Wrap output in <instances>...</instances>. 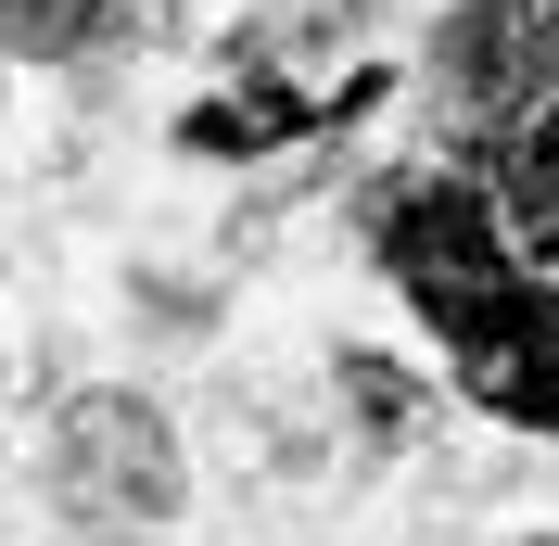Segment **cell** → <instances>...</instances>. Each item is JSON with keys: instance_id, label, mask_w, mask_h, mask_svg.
Returning <instances> with one entry per match:
<instances>
[{"instance_id": "6da1fadb", "label": "cell", "mask_w": 559, "mask_h": 546, "mask_svg": "<svg viewBox=\"0 0 559 546\" xmlns=\"http://www.w3.org/2000/svg\"><path fill=\"white\" fill-rule=\"evenodd\" d=\"M38 483H51V509H64V534L90 546H140L166 534L178 496H191V471H178V432L153 394H64V419H51V444H38Z\"/></svg>"}, {"instance_id": "7a4b0ae2", "label": "cell", "mask_w": 559, "mask_h": 546, "mask_svg": "<svg viewBox=\"0 0 559 546\" xmlns=\"http://www.w3.org/2000/svg\"><path fill=\"white\" fill-rule=\"evenodd\" d=\"M369 254L394 268V293H407L419 318H457L484 306L496 280H522V254H509V229H496L484 178H382L369 191Z\"/></svg>"}, {"instance_id": "3957f363", "label": "cell", "mask_w": 559, "mask_h": 546, "mask_svg": "<svg viewBox=\"0 0 559 546\" xmlns=\"http://www.w3.org/2000/svg\"><path fill=\"white\" fill-rule=\"evenodd\" d=\"M445 331V369L471 407L522 419V432H559V280H496L484 306L432 318Z\"/></svg>"}, {"instance_id": "277c9868", "label": "cell", "mask_w": 559, "mask_h": 546, "mask_svg": "<svg viewBox=\"0 0 559 546\" xmlns=\"http://www.w3.org/2000/svg\"><path fill=\"white\" fill-rule=\"evenodd\" d=\"M559 76V0H471L445 38H432V90H445L457 115H534Z\"/></svg>"}, {"instance_id": "5b68a950", "label": "cell", "mask_w": 559, "mask_h": 546, "mask_svg": "<svg viewBox=\"0 0 559 546\" xmlns=\"http://www.w3.org/2000/svg\"><path fill=\"white\" fill-rule=\"evenodd\" d=\"M484 204H496V229H509V254H559V115H509Z\"/></svg>"}, {"instance_id": "8992f818", "label": "cell", "mask_w": 559, "mask_h": 546, "mask_svg": "<svg viewBox=\"0 0 559 546\" xmlns=\"http://www.w3.org/2000/svg\"><path fill=\"white\" fill-rule=\"evenodd\" d=\"M140 0H0V51H38V64H64L90 51L103 26H128Z\"/></svg>"}]
</instances>
